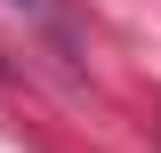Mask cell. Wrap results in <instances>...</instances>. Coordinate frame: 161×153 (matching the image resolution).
Returning a JSON list of instances; mask_svg holds the SVG:
<instances>
[{
    "instance_id": "1",
    "label": "cell",
    "mask_w": 161,
    "mask_h": 153,
    "mask_svg": "<svg viewBox=\"0 0 161 153\" xmlns=\"http://www.w3.org/2000/svg\"><path fill=\"white\" fill-rule=\"evenodd\" d=\"M8 16H48V0H0Z\"/></svg>"
}]
</instances>
